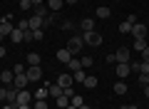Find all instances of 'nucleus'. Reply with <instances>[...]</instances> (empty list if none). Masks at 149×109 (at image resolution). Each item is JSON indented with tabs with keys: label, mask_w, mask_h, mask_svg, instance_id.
<instances>
[{
	"label": "nucleus",
	"mask_w": 149,
	"mask_h": 109,
	"mask_svg": "<svg viewBox=\"0 0 149 109\" xmlns=\"http://www.w3.org/2000/svg\"><path fill=\"white\" fill-rule=\"evenodd\" d=\"M3 37H5V35H0V45H3Z\"/></svg>",
	"instance_id": "obj_50"
},
{
	"label": "nucleus",
	"mask_w": 149,
	"mask_h": 109,
	"mask_svg": "<svg viewBox=\"0 0 149 109\" xmlns=\"http://www.w3.org/2000/svg\"><path fill=\"white\" fill-rule=\"evenodd\" d=\"M95 15L100 17V20H107L112 12H109V8H107V5H102V8H97V10H95Z\"/></svg>",
	"instance_id": "obj_19"
},
{
	"label": "nucleus",
	"mask_w": 149,
	"mask_h": 109,
	"mask_svg": "<svg viewBox=\"0 0 149 109\" xmlns=\"http://www.w3.org/2000/svg\"><path fill=\"white\" fill-rule=\"evenodd\" d=\"M129 35H134V40H142V37H147V25H144V22L132 25V32H129Z\"/></svg>",
	"instance_id": "obj_6"
},
{
	"label": "nucleus",
	"mask_w": 149,
	"mask_h": 109,
	"mask_svg": "<svg viewBox=\"0 0 149 109\" xmlns=\"http://www.w3.org/2000/svg\"><path fill=\"white\" fill-rule=\"evenodd\" d=\"M97 82H100V79H97L95 74H87V77H85V82H82V84H85V89H95V87H97Z\"/></svg>",
	"instance_id": "obj_18"
},
{
	"label": "nucleus",
	"mask_w": 149,
	"mask_h": 109,
	"mask_svg": "<svg viewBox=\"0 0 149 109\" xmlns=\"http://www.w3.org/2000/svg\"><path fill=\"white\" fill-rule=\"evenodd\" d=\"M10 40L15 42V45H20V42H25V32H22V30H17V27H15V30H13V35H10Z\"/></svg>",
	"instance_id": "obj_17"
},
{
	"label": "nucleus",
	"mask_w": 149,
	"mask_h": 109,
	"mask_svg": "<svg viewBox=\"0 0 149 109\" xmlns=\"http://www.w3.org/2000/svg\"><path fill=\"white\" fill-rule=\"evenodd\" d=\"M80 0H65V5H77Z\"/></svg>",
	"instance_id": "obj_44"
},
{
	"label": "nucleus",
	"mask_w": 149,
	"mask_h": 109,
	"mask_svg": "<svg viewBox=\"0 0 149 109\" xmlns=\"http://www.w3.org/2000/svg\"><path fill=\"white\" fill-rule=\"evenodd\" d=\"M47 12H50L47 5H37V8H35V15H37V17H47Z\"/></svg>",
	"instance_id": "obj_28"
},
{
	"label": "nucleus",
	"mask_w": 149,
	"mask_h": 109,
	"mask_svg": "<svg viewBox=\"0 0 149 109\" xmlns=\"http://www.w3.org/2000/svg\"><path fill=\"white\" fill-rule=\"evenodd\" d=\"M32 109H47V102L45 99H35V107Z\"/></svg>",
	"instance_id": "obj_32"
},
{
	"label": "nucleus",
	"mask_w": 149,
	"mask_h": 109,
	"mask_svg": "<svg viewBox=\"0 0 149 109\" xmlns=\"http://www.w3.org/2000/svg\"><path fill=\"white\" fill-rule=\"evenodd\" d=\"M147 45H149L147 37H142V40H134V52H144V50H147Z\"/></svg>",
	"instance_id": "obj_20"
},
{
	"label": "nucleus",
	"mask_w": 149,
	"mask_h": 109,
	"mask_svg": "<svg viewBox=\"0 0 149 109\" xmlns=\"http://www.w3.org/2000/svg\"><path fill=\"white\" fill-rule=\"evenodd\" d=\"M142 62H149V45H147V50L142 52Z\"/></svg>",
	"instance_id": "obj_41"
},
{
	"label": "nucleus",
	"mask_w": 149,
	"mask_h": 109,
	"mask_svg": "<svg viewBox=\"0 0 149 109\" xmlns=\"http://www.w3.org/2000/svg\"><path fill=\"white\" fill-rule=\"evenodd\" d=\"M119 32H122V35H129V32H132V25H129V22L124 20L122 25H119Z\"/></svg>",
	"instance_id": "obj_30"
},
{
	"label": "nucleus",
	"mask_w": 149,
	"mask_h": 109,
	"mask_svg": "<svg viewBox=\"0 0 149 109\" xmlns=\"http://www.w3.org/2000/svg\"><path fill=\"white\" fill-rule=\"evenodd\" d=\"M45 5H47V10H52V12H57L60 8L65 5V0H45Z\"/></svg>",
	"instance_id": "obj_14"
},
{
	"label": "nucleus",
	"mask_w": 149,
	"mask_h": 109,
	"mask_svg": "<svg viewBox=\"0 0 149 109\" xmlns=\"http://www.w3.org/2000/svg\"><path fill=\"white\" fill-rule=\"evenodd\" d=\"M57 84L65 89V87H72L74 79H72V74H60V77H57Z\"/></svg>",
	"instance_id": "obj_12"
},
{
	"label": "nucleus",
	"mask_w": 149,
	"mask_h": 109,
	"mask_svg": "<svg viewBox=\"0 0 149 109\" xmlns=\"http://www.w3.org/2000/svg\"><path fill=\"white\" fill-rule=\"evenodd\" d=\"M15 25H13V15H3L0 17V35H13Z\"/></svg>",
	"instance_id": "obj_2"
},
{
	"label": "nucleus",
	"mask_w": 149,
	"mask_h": 109,
	"mask_svg": "<svg viewBox=\"0 0 149 109\" xmlns=\"http://www.w3.org/2000/svg\"><path fill=\"white\" fill-rule=\"evenodd\" d=\"M80 109H92V107H90V104H82V107H80Z\"/></svg>",
	"instance_id": "obj_48"
},
{
	"label": "nucleus",
	"mask_w": 149,
	"mask_h": 109,
	"mask_svg": "<svg viewBox=\"0 0 149 109\" xmlns=\"http://www.w3.org/2000/svg\"><path fill=\"white\" fill-rule=\"evenodd\" d=\"M27 82H30V79H27V74H15V82H13V87H15V89H25Z\"/></svg>",
	"instance_id": "obj_9"
},
{
	"label": "nucleus",
	"mask_w": 149,
	"mask_h": 109,
	"mask_svg": "<svg viewBox=\"0 0 149 109\" xmlns=\"http://www.w3.org/2000/svg\"><path fill=\"white\" fill-rule=\"evenodd\" d=\"M17 30L27 32V30H30V20H20V22H17Z\"/></svg>",
	"instance_id": "obj_31"
},
{
	"label": "nucleus",
	"mask_w": 149,
	"mask_h": 109,
	"mask_svg": "<svg viewBox=\"0 0 149 109\" xmlns=\"http://www.w3.org/2000/svg\"><path fill=\"white\" fill-rule=\"evenodd\" d=\"M30 3H32L35 8H37V5H45V0H30Z\"/></svg>",
	"instance_id": "obj_42"
},
{
	"label": "nucleus",
	"mask_w": 149,
	"mask_h": 109,
	"mask_svg": "<svg viewBox=\"0 0 149 109\" xmlns=\"http://www.w3.org/2000/svg\"><path fill=\"white\" fill-rule=\"evenodd\" d=\"M114 72H117V77H129V74H132V67H129V62H119L117 67H114Z\"/></svg>",
	"instance_id": "obj_7"
},
{
	"label": "nucleus",
	"mask_w": 149,
	"mask_h": 109,
	"mask_svg": "<svg viewBox=\"0 0 149 109\" xmlns=\"http://www.w3.org/2000/svg\"><path fill=\"white\" fill-rule=\"evenodd\" d=\"M139 74H149V62H139Z\"/></svg>",
	"instance_id": "obj_33"
},
{
	"label": "nucleus",
	"mask_w": 149,
	"mask_h": 109,
	"mask_svg": "<svg viewBox=\"0 0 149 109\" xmlns=\"http://www.w3.org/2000/svg\"><path fill=\"white\" fill-rule=\"evenodd\" d=\"M8 89H10V87H0V102H5V99H8Z\"/></svg>",
	"instance_id": "obj_36"
},
{
	"label": "nucleus",
	"mask_w": 149,
	"mask_h": 109,
	"mask_svg": "<svg viewBox=\"0 0 149 109\" xmlns=\"http://www.w3.org/2000/svg\"><path fill=\"white\" fill-rule=\"evenodd\" d=\"M25 74H27L30 82H37V79H42V67H40V65H37V67H27Z\"/></svg>",
	"instance_id": "obj_5"
},
{
	"label": "nucleus",
	"mask_w": 149,
	"mask_h": 109,
	"mask_svg": "<svg viewBox=\"0 0 149 109\" xmlns=\"http://www.w3.org/2000/svg\"><path fill=\"white\" fill-rule=\"evenodd\" d=\"M139 84H142V87L149 84V74H139Z\"/></svg>",
	"instance_id": "obj_38"
},
{
	"label": "nucleus",
	"mask_w": 149,
	"mask_h": 109,
	"mask_svg": "<svg viewBox=\"0 0 149 109\" xmlns=\"http://www.w3.org/2000/svg\"><path fill=\"white\" fill-rule=\"evenodd\" d=\"M17 104H32V94L25 89H17Z\"/></svg>",
	"instance_id": "obj_10"
},
{
	"label": "nucleus",
	"mask_w": 149,
	"mask_h": 109,
	"mask_svg": "<svg viewBox=\"0 0 149 109\" xmlns=\"http://www.w3.org/2000/svg\"><path fill=\"white\" fill-rule=\"evenodd\" d=\"M0 82L5 84V87H13V82H15V72H13V69H5V72H0Z\"/></svg>",
	"instance_id": "obj_8"
},
{
	"label": "nucleus",
	"mask_w": 149,
	"mask_h": 109,
	"mask_svg": "<svg viewBox=\"0 0 149 109\" xmlns=\"http://www.w3.org/2000/svg\"><path fill=\"white\" fill-rule=\"evenodd\" d=\"M85 77H87V72H85V69H77V72L72 74V79H74L77 84H82V82H85Z\"/></svg>",
	"instance_id": "obj_24"
},
{
	"label": "nucleus",
	"mask_w": 149,
	"mask_h": 109,
	"mask_svg": "<svg viewBox=\"0 0 149 109\" xmlns=\"http://www.w3.org/2000/svg\"><path fill=\"white\" fill-rule=\"evenodd\" d=\"M65 109H77V107H72V104H70V107H65Z\"/></svg>",
	"instance_id": "obj_49"
},
{
	"label": "nucleus",
	"mask_w": 149,
	"mask_h": 109,
	"mask_svg": "<svg viewBox=\"0 0 149 109\" xmlns=\"http://www.w3.org/2000/svg\"><path fill=\"white\" fill-rule=\"evenodd\" d=\"M0 57H5V47L0 45Z\"/></svg>",
	"instance_id": "obj_47"
},
{
	"label": "nucleus",
	"mask_w": 149,
	"mask_h": 109,
	"mask_svg": "<svg viewBox=\"0 0 149 109\" xmlns=\"http://www.w3.org/2000/svg\"><path fill=\"white\" fill-rule=\"evenodd\" d=\"M42 27H45V17H37V15L30 17V30H42Z\"/></svg>",
	"instance_id": "obj_11"
},
{
	"label": "nucleus",
	"mask_w": 149,
	"mask_h": 109,
	"mask_svg": "<svg viewBox=\"0 0 149 109\" xmlns=\"http://www.w3.org/2000/svg\"><path fill=\"white\" fill-rule=\"evenodd\" d=\"M47 97H50V87H40L35 92V99H47Z\"/></svg>",
	"instance_id": "obj_23"
},
{
	"label": "nucleus",
	"mask_w": 149,
	"mask_h": 109,
	"mask_svg": "<svg viewBox=\"0 0 149 109\" xmlns=\"http://www.w3.org/2000/svg\"><path fill=\"white\" fill-rule=\"evenodd\" d=\"M80 62H82V69H87V67H92V65H95V60H92L90 55H85V57H80Z\"/></svg>",
	"instance_id": "obj_29"
},
{
	"label": "nucleus",
	"mask_w": 149,
	"mask_h": 109,
	"mask_svg": "<svg viewBox=\"0 0 149 109\" xmlns=\"http://www.w3.org/2000/svg\"><path fill=\"white\" fill-rule=\"evenodd\" d=\"M30 8H32L30 0H20V10H30Z\"/></svg>",
	"instance_id": "obj_35"
},
{
	"label": "nucleus",
	"mask_w": 149,
	"mask_h": 109,
	"mask_svg": "<svg viewBox=\"0 0 149 109\" xmlns=\"http://www.w3.org/2000/svg\"><path fill=\"white\" fill-rule=\"evenodd\" d=\"M85 47V40H82V35H74V37H70V42H67V50L72 52V55H77V52Z\"/></svg>",
	"instance_id": "obj_3"
},
{
	"label": "nucleus",
	"mask_w": 149,
	"mask_h": 109,
	"mask_svg": "<svg viewBox=\"0 0 149 109\" xmlns=\"http://www.w3.org/2000/svg\"><path fill=\"white\" fill-rule=\"evenodd\" d=\"M15 109H32V107H30V104H17Z\"/></svg>",
	"instance_id": "obj_43"
},
{
	"label": "nucleus",
	"mask_w": 149,
	"mask_h": 109,
	"mask_svg": "<svg viewBox=\"0 0 149 109\" xmlns=\"http://www.w3.org/2000/svg\"><path fill=\"white\" fill-rule=\"evenodd\" d=\"M119 62H132V52L127 50V47H119L117 52H114V65Z\"/></svg>",
	"instance_id": "obj_4"
},
{
	"label": "nucleus",
	"mask_w": 149,
	"mask_h": 109,
	"mask_svg": "<svg viewBox=\"0 0 149 109\" xmlns=\"http://www.w3.org/2000/svg\"><path fill=\"white\" fill-rule=\"evenodd\" d=\"M82 40H85V45H90V47H100L102 45V35H100V32H95V30L82 32Z\"/></svg>",
	"instance_id": "obj_1"
},
{
	"label": "nucleus",
	"mask_w": 149,
	"mask_h": 109,
	"mask_svg": "<svg viewBox=\"0 0 149 109\" xmlns=\"http://www.w3.org/2000/svg\"><path fill=\"white\" fill-rule=\"evenodd\" d=\"M80 30H82V32H90V30H95V20H92V17H85V20L80 22Z\"/></svg>",
	"instance_id": "obj_16"
},
{
	"label": "nucleus",
	"mask_w": 149,
	"mask_h": 109,
	"mask_svg": "<svg viewBox=\"0 0 149 109\" xmlns=\"http://www.w3.org/2000/svg\"><path fill=\"white\" fill-rule=\"evenodd\" d=\"M114 94H119V97L127 94V84H124V82H114Z\"/></svg>",
	"instance_id": "obj_26"
},
{
	"label": "nucleus",
	"mask_w": 149,
	"mask_h": 109,
	"mask_svg": "<svg viewBox=\"0 0 149 109\" xmlns=\"http://www.w3.org/2000/svg\"><path fill=\"white\" fill-rule=\"evenodd\" d=\"M55 102H57V107H60V109H65V107H70V97H67V94H65V92L60 94V97L55 99Z\"/></svg>",
	"instance_id": "obj_21"
},
{
	"label": "nucleus",
	"mask_w": 149,
	"mask_h": 109,
	"mask_svg": "<svg viewBox=\"0 0 149 109\" xmlns=\"http://www.w3.org/2000/svg\"><path fill=\"white\" fill-rule=\"evenodd\" d=\"M67 67L72 69V72H77V69H82V62H80V60H77V57H72V60H70V62H67Z\"/></svg>",
	"instance_id": "obj_25"
},
{
	"label": "nucleus",
	"mask_w": 149,
	"mask_h": 109,
	"mask_svg": "<svg viewBox=\"0 0 149 109\" xmlns=\"http://www.w3.org/2000/svg\"><path fill=\"white\" fill-rule=\"evenodd\" d=\"M25 60H27V67H37L40 65V55H35V52H27Z\"/></svg>",
	"instance_id": "obj_15"
},
{
	"label": "nucleus",
	"mask_w": 149,
	"mask_h": 109,
	"mask_svg": "<svg viewBox=\"0 0 149 109\" xmlns=\"http://www.w3.org/2000/svg\"><path fill=\"white\" fill-rule=\"evenodd\" d=\"M70 104H72V107H77V109H80L82 104H85V99H82V94H74V97L70 99Z\"/></svg>",
	"instance_id": "obj_27"
},
{
	"label": "nucleus",
	"mask_w": 149,
	"mask_h": 109,
	"mask_svg": "<svg viewBox=\"0 0 149 109\" xmlns=\"http://www.w3.org/2000/svg\"><path fill=\"white\" fill-rule=\"evenodd\" d=\"M57 60H60V62H62V65H67L70 60H72V52H70L67 47H62V50L57 52Z\"/></svg>",
	"instance_id": "obj_13"
},
{
	"label": "nucleus",
	"mask_w": 149,
	"mask_h": 109,
	"mask_svg": "<svg viewBox=\"0 0 149 109\" xmlns=\"http://www.w3.org/2000/svg\"><path fill=\"white\" fill-rule=\"evenodd\" d=\"M25 65H15V69H13V72H15V74H25Z\"/></svg>",
	"instance_id": "obj_37"
},
{
	"label": "nucleus",
	"mask_w": 149,
	"mask_h": 109,
	"mask_svg": "<svg viewBox=\"0 0 149 109\" xmlns=\"http://www.w3.org/2000/svg\"><path fill=\"white\" fill-rule=\"evenodd\" d=\"M144 97L149 99V84H144Z\"/></svg>",
	"instance_id": "obj_46"
},
{
	"label": "nucleus",
	"mask_w": 149,
	"mask_h": 109,
	"mask_svg": "<svg viewBox=\"0 0 149 109\" xmlns=\"http://www.w3.org/2000/svg\"><path fill=\"white\" fill-rule=\"evenodd\" d=\"M122 109H137V104H124Z\"/></svg>",
	"instance_id": "obj_45"
},
{
	"label": "nucleus",
	"mask_w": 149,
	"mask_h": 109,
	"mask_svg": "<svg viewBox=\"0 0 149 109\" xmlns=\"http://www.w3.org/2000/svg\"><path fill=\"white\" fill-rule=\"evenodd\" d=\"M42 37H45V32H42V30H35V42H40Z\"/></svg>",
	"instance_id": "obj_39"
},
{
	"label": "nucleus",
	"mask_w": 149,
	"mask_h": 109,
	"mask_svg": "<svg viewBox=\"0 0 149 109\" xmlns=\"http://www.w3.org/2000/svg\"><path fill=\"white\" fill-rule=\"evenodd\" d=\"M62 92H65V89H62V87H60V84H57V82H52V84H50V94H52V97H55V99H57V97H60V94H62Z\"/></svg>",
	"instance_id": "obj_22"
},
{
	"label": "nucleus",
	"mask_w": 149,
	"mask_h": 109,
	"mask_svg": "<svg viewBox=\"0 0 149 109\" xmlns=\"http://www.w3.org/2000/svg\"><path fill=\"white\" fill-rule=\"evenodd\" d=\"M65 94H67V97L72 99V97H74V87H65Z\"/></svg>",
	"instance_id": "obj_40"
},
{
	"label": "nucleus",
	"mask_w": 149,
	"mask_h": 109,
	"mask_svg": "<svg viewBox=\"0 0 149 109\" xmlns=\"http://www.w3.org/2000/svg\"><path fill=\"white\" fill-rule=\"evenodd\" d=\"M25 42H35V30H27L25 32Z\"/></svg>",
	"instance_id": "obj_34"
}]
</instances>
